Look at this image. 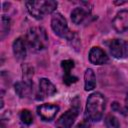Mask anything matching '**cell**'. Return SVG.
<instances>
[{"label": "cell", "mask_w": 128, "mask_h": 128, "mask_svg": "<svg viewBox=\"0 0 128 128\" xmlns=\"http://www.w3.org/2000/svg\"><path fill=\"white\" fill-rule=\"evenodd\" d=\"M106 106V100L103 94L99 92L92 93L86 102L85 108V118L89 122L99 121L104 113Z\"/></svg>", "instance_id": "obj_1"}, {"label": "cell", "mask_w": 128, "mask_h": 128, "mask_svg": "<svg viewBox=\"0 0 128 128\" xmlns=\"http://www.w3.org/2000/svg\"><path fill=\"white\" fill-rule=\"evenodd\" d=\"M26 45L32 52H39L44 50L48 44V36L44 28L33 27L30 28L26 34Z\"/></svg>", "instance_id": "obj_2"}, {"label": "cell", "mask_w": 128, "mask_h": 128, "mask_svg": "<svg viewBox=\"0 0 128 128\" xmlns=\"http://www.w3.org/2000/svg\"><path fill=\"white\" fill-rule=\"evenodd\" d=\"M26 7L30 15L36 19H42L46 14H51L56 10L57 2L48 1H27Z\"/></svg>", "instance_id": "obj_3"}, {"label": "cell", "mask_w": 128, "mask_h": 128, "mask_svg": "<svg viewBox=\"0 0 128 128\" xmlns=\"http://www.w3.org/2000/svg\"><path fill=\"white\" fill-rule=\"evenodd\" d=\"M80 111V101L78 97L72 100L71 108L62 114L56 121V128H71Z\"/></svg>", "instance_id": "obj_4"}, {"label": "cell", "mask_w": 128, "mask_h": 128, "mask_svg": "<svg viewBox=\"0 0 128 128\" xmlns=\"http://www.w3.org/2000/svg\"><path fill=\"white\" fill-rule=\"evenodd\" d=\"M51 27H52V30L54 31V33L56 35H58L59 37L65 38L68 41L75 34L69 30L68 25H67V21L61 13H54L53 14L52 19H51Z\"/></svg>", "instance_id": "obj_5"}, {"label": "cell", "mask_w": 128, "mask_h": 128, "mask_svg": "<svg viewBox=\"0 0 128 128\" xmlns=\"http://www.w3.org/2000/svg\"><path fill=\"white\" fill-rule=\"evenodd\" d=\"M110 53L117 59L126 58L128 56V43L121 39H114L109 44Z\"/></svg>", "instance_id": "obj_6"}, {"label": "cell", "mask_w": 128, "mask_h": 128, "mask_svg": "<svg viewBox=\"0 0 128 128\" xmlns=\"http://www.w3.org/2000/svg\"><path fill=\"white\" fill-rule=\"evenodd\" d=\"M112 26L118 33H123L128 30V10L119 11L112 21Z\"/></svg>", "instance_id": "obj_7"}, {"label": "cell", "mask_w": 128, "mask_h": 128, "mask_svg": "<svg viewBox=\"0 0 128 128\" xmlns=\"http://www.w3.org/2000/svg\"><path fill=\"white\" fill-rule=\"evenodd\" d=\"M59 111V107L53 104H42L37 108V113L43 121H51Z\"/></svg>", "instance_id": "obj_8"}, {"label": "cell", "mask_w": 128, "mask_h": 128, "mask_svg": "<svg viewBox=\"0 0 128 128\" xmlns=\"http://www.w3.org/2000/svg\"><path fill=\"white\" fill-rule=\"evenodd\" d=\"M89 61L94 65H104L108 62V56L99 47H93L91 48L89 52Z\"/></svg>", "instance_id": "obj_9"}, {"label": "cell", "mask_w": 128, "mask_h": 128, "mask_svg": "<svg viewBox=\"0 0 128 128\" xmlns=\"http://www.w3.org/2000/svg\"><path fill=\"white\" fill-rule=\"evenodd\" d=\"M39 93L42 98L51 97L56 93V87L47 78H42L39 81Z\"/></svg>", "instance_id": "obj_10"}, {"label": "cell", "mask_w": 128, "mask_h": 128, "mask_svg": "<svg viewBox=\"0 0 128 128\" xmlns=\"http://www.w3.org/2000/svg\"><path fill=\"white\" fill-rule=\"evenodd\" d=\"M90 14V9H86L83 7H76L71 12V20L74 24L80 25L82 24Z\"/></svg>", "instance_id": "obj_11"}, {"label": "cell", "mask_w": 128, "mask_h": 128, "mask_svg": "<svg viewBox=\"0 0 128 128\" xmlns=\"http://www.w3.org/2000/svg\"><path fill=\"white\" fill-rule=\"evenodd\" d=\"M26 41L25 39L19 37L13 42V53L18 60H23L26 57Z\"/></svg>", "instance_id": "obj_12"}, {"label": "cell", "mask_w": 128, "mask_h": 128, "mask_svg": "<svg viewBox=\"0 0 128 128\" xmlns=\"http://www.w3.org/2000/svg\"><path fill=\"white\" fill-rule=\"evenodd\" d=\"M32 87H33V83H29L25 81L17 82L15 84V92L17 93L18 96H20L21 98H24L31 94Z\"/></svg>", "instance_id": "obj_13"}, {"label": "cell", "mask_w": 128, "mask_h": 128, "mask_svg": "<svg viewBox=\"0 0 128 128\" xmlns=\"http://www.w3.org/2000/svg\"><path fill=\"white\" fill-rule=\"evenodd\" d=\"M84 87L86 91H90L95 88L96 86V77L94 74V71L91 68L86 69L84 73Z\"/></svg>", "instance_id": "obj_14"}, {"label": "cell", "mask_w": 128, "mask_h": 128, "mask_svg": "<svg viewBox=\"0 0 128 128\" xmlns=\"http://www.w3.org/2000/svg\"><path fill=\"white\" fill-rule=\"evenodd\" d=\"M10 30V19L9 17L3 15L1 17V28H0V38L4 39L6 35H8Z\"/></svg>", "instance_id": "obj_15"}, {"label": "cell", "mask_w": 128, "mask_h": 128, "mask_svg": "<svg viewBox=\"0 0 128 128\" xmlns=\"http://www.w3.org/2000/svg\"><path fill=\"white\" fill-rule=\"evenodd\" d=\"M104 123H105L106 128H119V126H120L118 119L112 114H109L105 117Z\"/></svg>", "instance_id": "obj_16"}, {"label": "cell", "mask_w": 128, "mask_h": 128, "mask_svg": "<svg viewBox=\"0 0 128 128\" xmlns=\"http://www.w3.org/2000/svg\"><path fill=\"white\" fill-rule=\"evenodd\" d=\"M20 119L26 125H30L33 122V116L31 114V112L29 110H27V109H24V110L21 111V113H20Z\"/></svg>", "instance_id": "obj_17"}, {"label": "cell", "mask_w": 128, "mask_h": 128, "mask_svg": "<svg viewBox=\"0 0 128 128\" xmlns=\"http://www.w3.org/2000/svg\"><path fill=\"white\" fill-rule=\"evenodd\" d=\"M32 76H33V68L30 67L29 65H25V67L23 66V81L32 83L31 80Z\"/></svg>", "instance_id": "obj_18"}, {"label": "cell", "mask_w": 128, "mask_h": 128, "mask_svg": "<svg viewBox=\"0 0 128 128\" xmlns=\"http://www.w3.org/2000/svg\"><path fill=\"white\" fill-rule=\"evenodd\" d=\"M61 66L64 70V76H70V72L74 67V62L72 60H64L62 61Z\"/></svg>", "instance_id": "obj_19"}, {"label": "cell", "mask_w": 128, "mask_h": 128, "mask_svg": "<svg viewBox=\"0 0 128 128\" xmlns=\"http://www.w3.org/2000/svg\"><path fill=\"white\" fill-rule=\"evenodd\" d=\"M78 81V78L76 76H73V75H70V76H63V82L66 84V85H71L75 82Z\"/></svg>", "instance_id": "obj_20"}, {"label": "cell", "mask_w": 128, "mask_h": 128, "mask_svg": "<svg viewBox=\"0 0 128 128\" xmlns=\"http://www.w3.org/2000/svg\"><path fill=\"white\" fill-rule=\"evenodd\" d=\"M75 128H90V124L88 120H84L81 123H79Z\"/></svg>", "instance_id": "obj_21"}, {"label": "cell", "mask_w": 128, "mask_h": 128, "mask_svg": "<svg viewBox=\"0 0 128 128\" xmlns=\"http://www.w3.org/2000/svg\"><path fill=\"white\" fill-rule=\"evenodd\" d=\"M123 114L128 116V91H127L126 97H125V105H124V109H123Z\"/></svg>", "instance_id": "obj_22"}]
</instances>
